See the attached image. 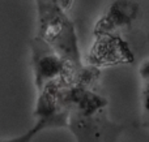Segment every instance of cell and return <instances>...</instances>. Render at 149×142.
<instances>
[{
  "mask_svg": "<svg viewBox=\"0 0 149 142\" xmlns=\"http://www.w3.org/2000/svg\"><path fill=\"white\" fill-rule=\"evenodd\" d=\"M38 5L42 41L49 43L56 54L70 61L74 68H81L77 37L73 23L63 13L64 9L54 0H38Z\"/></svg>",
  "mask_w": 149,
  "mask_h": 142,
  "instance_id": "6da1fadb",
  "label": "cell"
},
{
  "mask_svg": "<svg viewBox=\"0 0 149 142\" xmlns=\"http://www.w3.org/2000/svg\"><path fill=\"white\" fill-rule=\"evenodd\" d=\"M68 125L79 141H114L122 130L107 119L105 110L93 115L70 114Z\"/></svg>",
  "mask_w": 149,
  "mask_h": 142,
  "instance_id": "7a4b0ae2",
  "label": "cell"
},
{
  "mask_svg": "<svg viewBox=\"0 0 149 142\" xmlns=\"http://www.w3.org/2000/svg\"><path fill=\"white\" fill-rule=\"evenodd\" d=\"M94 67H107L134 63V54L126 41L113 33L95 34V41L88 56Z\"/></svg>",
  "mask_w": 149,
  "mask_h": 142,
  "instance_id": "3957f363",
  "label": "cell"
},
{
  "mask_svg": "<svg viewBox=\"0 0 149 142\" xmlns=\"http://www.w3.org/2000/svg\"><path fill=\"white\" fill-rule=\"evenodd\" d=\"M140 13V5L134 0H114L105 12V14L97 21L94 26V34L114 33L122 28L130 26Z\"/></svg>",
  "mask_w": 149,
  "mask_h": 142,
  "instance_id": "277c9868",
  "label": "cell"
},
{
  "mask_svg": "<svg viewBox=\"0 0 149 142\" xmlns=\"http://www.w3.org/2000/svg\"><path fill=\"white\" fill-rule=\"evenodd\" d=\"M141 121L149 129V82H144L141 89Z\"/></svg>",
  "mask_w": 149,
  "mask_h": 142,
  "instance_id": "5b68a950",
  "label": "cell"
},
{
  "mask_svg": "<svg viewBox=\"0 0 149 142\" xmlns=\"http://www.w3.org/2000/svg\"><path fill=\"white\" fill-rule=\"evenodd\" d=\"M139 74L144 82H149V59L144 60L139 68Z\"/></svg>",
  "mask_w": 149,
  "mask_h": 142,
  "instance_id": "8992f818",
  "label": "cell"
},
{
  "mask_svg": "<svg viewBox=\"0 0 149 142\" xmlns=\"http://www.w3.org/2000/svg\"><path fill=\"white\" fill-rule=\"evenodd\" d=\"M54 1L62 9H67V8H70V5L72 4V0H54Z\"/></svg>",
  "mask_w": 149,
  "mask_h": 142,
  "instance_id": "52a82bcc",
  "label": "cell"
}]
</instances>
